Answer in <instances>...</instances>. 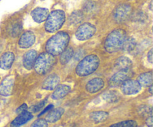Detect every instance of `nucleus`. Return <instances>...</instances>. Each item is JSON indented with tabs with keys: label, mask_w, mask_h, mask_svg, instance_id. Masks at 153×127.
<instances>
[{
	"label": "nucleus",
	"mask_w": 153,
	"mask_h": 127,
	"mask_svg": "<svg viewBox=\"0 0 153 127\" xmlns=\"http://www.w3.org/2000/svg\"><path fill=\"white\" fill-rule=\"evenodd\" d=\"M70 42V36L65 31H60L50 38L46 44L47 53L55 56L59 55L67 48Z\"/></svg>",
	"instance_id": "nucleus-1"
},
{
	"label": "nucleus",
	"mask_w": 153,
	"mask_h": 127,
	"mask_svg": "<svg viewBox=\"0 0 153 127\" xmlns=\"http://www.w3.org/2000/svg\"><path fill=\"white\" fill-rule=\"evenodd\" d=\"M100 60L96 55L90 54L79 62L76 69V73L79 77H85L93 73L99 65Z\"/></svg>",
	"instance_id": "nucleus-2"
},
{
	"label": "nucleus",
	"mask_w": 153,
	"mask_h": 127,
	"mask_svg": "<svg viewBox=\"0 0 153 127\" xmlns=\"http://www.w3.org/2000/svg\"><path fill=\"white\" fill-rule=\"evenodd\" d=\"M126 31L116 29L108 35L105 41V49L109 53H114L121 49L122 43L126 37Z\"/></svg>",
	"instance_id": "nucleus-3"
},
{
	"label": "nucleus",
	"mask_w": 153,
	"mask_h": 127,
	"mask_svg": "<svg viewBox=\"0 0 153 127\" xmlns=\"http://www.w3.org/2000/svg\"><path fill=\"white\" fill-rule=\"evenodd\" d=\"M65 13L61 10H55L49 14L46 23L45 30L47 32L53 33L58 31L65 22Z\"/></svg>",
	"instance_id": "nucleus-4"
},
{
	"label": "nucleus",
	"mask_w": 153,
	"mask_h": 127,
	"mask_svg": "<svg viewBox=\"0 0 153 127\" xmlns=\"http://www.w3.org/2000/svg\"><path fill=\"white\" fill-rule=\"evenodd\" d=\"M55 60L53 55L43 52L37 57L34 64L35 71L39 74H45L49 72L55 64Z\"/></svg>",
	"instance_id": "nucleus-5"
},
{
	"label": "nucleus",
	"mask_w": 153,
	"mask_h": 127,
	"mask_svg": "<svg viewBox=\"0 0 153 127\" xmlns=\"http://www.w3.org/2000/svg\"><path fill=\"white\" fill-rule=\"evenodd\" d=\"M96 29L90 23H84L78 27L76 31V37L80 41H85L92 37L96 33Z\"/></svg>",
	"instance_id": "nucleus-6"
},
{
	"label": "nucleus",
	"mask_w": 153,
	"mask_h": 127,
	"mask_svg": "<svg viewBox=\"0 0 153 127\" xmlns=\"http://www.w3.org/2000/svg\"><path fill=\"white\" fill-rule=\"evenodd\" d=\"M131 13V6L128 4H121L118 5L113 12V17L117 23L126 21Z\"/></svg>",
	"instance_id": "nucleus-7"
},
{
	"label": "nucleus",
	"mask_w": 153,
	"mask_h": 127,
	"mask_svg": "<svg viewBox=\"0 0 153 127\" xmlns=\"http://www.w3.org/2000/svg\"><path fill=\"white\" fill-rule=\"evenodd\" d=\"M142 86L138 80H127L121 85V91L126 95H136L141 91Z\"/></svg>",
	"instance_id": "nucleus-8"
},
{
	"label": "nucleus",
	"mask_w": 153,
	"mask_h": 127,
	"mask_svg": "<svg viewBox=\"0 0 153 127\" xmlns=\"http://www.w3.org/2000/svg\"><path fill=\"white\" fill-rule=\"evenodd\" d=\"M14 86V76H8L0 83V95L8 97L11 95Z\"/></svg>",
	"instance_id": "nucleus-9"
},
{
	"label": "nucleus",
	"mask_w": 153,
	"mask_h": 127,
	"mask_svg": "<svg viewBox=\"0 0 153 127\" xmlns=\"http://www.w3.org/2000/svg\"><path fill=\"white\" fill-rule=\"evenodd\" d=\"M35 35L30 31H26L22 34L19 40V46L22 48H29L34 45Z\"/></svg>",
	"instance_id": "nucleus-10"
},
{
	"label": "nucleus",
	"mask_w": 153,
	"mask_h": 127,
	"mask_svg": "<svg viewBox=\"0 0 153 127\" xmlns=\"http://www.w3.org/2000/svg\"><path fill=\"white\" fill-rule=\"evenodd\" d=\"M104 85H105V82L103 80L99 77H96V78H93L91 80H90L87 83L86 90L89 93L93 94V93H96L100 91L104 87Z\"/></svg>",
	"instance_id": "nucleus-11"
},
{
	"label": "nucleus",
	"mask_w": 153,
	"mask_h": 127,
	"mask_svg": "<svg viewBox=\"0 0 153 127\" xmlns=\"http://www.w3.org/2000/svg\"><path fill=\"white\" fill-rule=\"evenodd\" d=\"M14 61V54L12 52H5L0 57V69L8 70L11 68Z\"/></svg>",
	"instance_id": "nucleus-12"
},
{
	"label": "nucleus",
	"mask_w": 153,
	"mask_h": 127,
	"mask_svg": "<svg viewBox=\"0 0 153 127\" xmlns=\"http://www.w3.org/2000/svg\"><path fill=\"white\" fill-rule=\"evenodd\" d=\"M31 17L38 23H41L46 21L49 15L48 9L44 8H36L31 11Z\"/></svg>",
	"instance_id": "nucleus-13"
},
{
	"label": "nucleus",
	"mask_w": 153,
	"mask_h": 127,
	"mask_svg": "<svg viewBox=\"0 0 153 127\" xmlns=\"http://www.w3.org/2000/svg\"><path fill=\"white\" fill-rule=\"evenodd\" d=\"M37 57H38V53L35 50H30L26 52L23 56L22 59V62L23 65L28 70H31L34 67L35 60H36Z\"/></svg>",
	"instance_id": "nucleus-14"
},
{
	"label": "nucleus",
	"mask_w": 153,
	"mask_h": 127,
	"mask_svg": "<svg viewBox=\"0 0 153 127\" xmlns=\"http://www.w3.org/2000/svg\"><path fill=\"white\" fill-rule=\"evenodd\" d=\"M129 71H119L118 72L112 76L110 79V83L111 86H117L122 85L124 82L129 80Z\"/></svg>",
	"instance_id": "nucleus-15"
},
{
	"label": "nucleus",
	"mask_w": 153,
	"mask_h": 127,
	"mask_svg": "<svg viewBox=\"0 0 153 127\" xmlns=\"http://www.w3.org/2000/svg\"><path fill=\"white\" fill-rule=\"evenodd\" d=\"M32 118V114L25 111V112L19 114V116H17V117L13 120L12 122H11V124H10V126L12 127L21 126L24 125L25 124L29 122V121L30 120H31Z\"/></svg>",
	"instance_id": "nucleus-16"
},
{
	"label": "nucleus",
	"mask_w": 153,
	"mask_h": 127,
	"mask_svg": "<svg viewBox=\"0 0 153 127\" xmlns=\"http://www.w3.org/2000/svg\"><path fill=\"white\" fill-rule=\"evenodd\" d=\"M60 82V77L57 74H51L43 81L42 88L46 90H53Z\"/></svg>",
	"instance_id": "nucleus-17"
},
{
	"label": "nucleus",
	"mask_w": 153,
	"mask_h": 127,
	"mask_svg": "<svg viewBox=\"0 0 153 127\" xmlns=\"http://www.w3.org/2000/svg\"><path fill=\"white\" fill-rule=\"evenodd\" d=\"M131 66H132L131 60L125 56L119 57L115 61V67L119 71H128L131 69Z\"/></svg>",
	"instance_id": "nucleus-18"
},
{
	"label": "nucleus",
	"mask_w": 153,
	"mask_h": 127,
	"mask_svg": "<svg viewBox=\"0 0 153 127\" xmlns=\"http://www.w3.org/2000/svg\"><path fill=\"white\" fill-rule=\"evenodd\" d=\"M70 91V87L67 85H59L55 89L52 93V98L54 100H60L67 96Z\"/></svg>",
	"instance_id": "nucleus-19"
},
{
	"label": "nucleus",
	"mask_w": 153,
	"mask_h": 127,
	"mask_svg": "<svg viewBox=\"0 0 153 127\" xmlns=\"http://www.w3.org/2000/svg\"><path fill=\"white\" fill-rule=\"evenodd\" d=\"M64 112V108H57L55 109L52 110L48 115H47L46 119L47 122L49 123H55L57 122L58 120H60L61 116L63 115Z\"/></svg>",
	"instance_id": "nucleus-20"
},
{
	"label": "nucleus",
	"mask_w": 153,
	"mask_h": 127,
	"mask_svg": "<svg viewBox=\"0 0 153 127\" xmlns=\"http://www.w3.org/2000/svg\"><path fill=\"white\" fill-rule=\"evenodd\" d=\"M152 73L151 71L150 72H145L143 74H141L138 77V81L139 82L141 86H150L152 85Z\"/></svg>",
	"instance_id": "nucleus-21"
},
{
	"label": "nucleus",
	"mask_w": 153,
	"mask_h": 127,
	"mask_svg": "<svg viewBox=\"0 0 153 127\" xmlns=\"http://www.w3.org/2000/svg\"><path fill=\"white\" fill-rule=\"evenodd\" d=\"M108 117V113L103 111L93 112L90 115V118L95 123L103 122Z\"/></svg>",
	"instance_id": "nucleus-22"
},
{
	"label": "nucleus",
	"mask_w": 153,
	"mask_h": 127,
	"mask_svg": "<svg viewBox=\"0 0 153 127\" xmlns=\"http://www.w3.org/2000/svg\"><path fill=\"white\" fill-rule=\"evenodd\" d=\"M136 47V41L133 37L126 36L123 43H122L121 49L124 51L130 52L133 51Z\"/></svg>",
	"instance_id": "nucleus-23"
},
{
	"label": "nucleus",
	"mask_w": 153,
	"mask_h": 127,
	"mask_svg": "<svg viewBox=\"0 0 153 127\" xmlns=\"http://www.w3.org/2000/svg\"><path fill=\"white\" fill-rule=\"evenodd\" d=\"M74 54V51L72 48H66L64 51L61 54L60 56V62L62 65H65L67 62H70V60L72 59Z\"/></svg>",
	"instance_id": "nucleus-24"
},
{
	"label": "nucleus",
	"mask_w": 153,
	"mask_h": 127,
	"mask_svg": "<svg viewBox=\"0 0 153 127\" xmlns=\"http://www.w3.org/2000/svg\"><path fill=\"white\" fill-rule=\"evenodd\" d=\"M84 19V14L81 10H76L71 14L69 17V23L71 25H76Z\"/></svg>",
	"instance_id": "nucleus-25"
},
{
	"label": "nucleus",
	"mask_w": 153,
	"mask_h": 127,
	"mask_svg": "<svg viewBox=\"0 0 153 127\" xmlns=\"http://www.w3.org/2000/svg\"><path fill=\"white\" fill-rule=\"evenodd\" d=\"M138 126V124L135 120H124V121H121V122L117 123V124H112L109 127H137Z\"/></svg>",
	"instance_id": "nucleus-26"
},
{
	"label": "nucleus",
	"mask_w": 153,
	"mask_h": 127,
	"mask_svg": "<svg viewBox=\"0 0 153 127\" xmlns=\"http://www.w3.org/2000/svg\"><path fill=\"white\" fill-rule=\"evenodd\" d=\"M119 95L118 93L114 91H109L105 92L103 95V97L105 100H106L108 102H115L118 99Z\"/></svg>",
	"instance_id": "nucleus-27"
},
{
	"label": "nucleus",
	"mask_w": 153,
	"mask_h": 127,
	"mask_svg": "<svg viewBox=\"0 0 153 127\" xmlns=\"http://www.w3.org/2000/svg\"><path fill=\"white\" fill-rule=\"evenodd\" d=\"M31 127H48V122L44 119H38L31 124Z\"/></svg>",
	"instance_id": "nucleus-28"
},
{
	"label": "nucleus",
	"mask_w": 153,
	"mask_h": 127,
	"mask_svg": "<svg viewBox=\"0 0 153 127\" xmlns=\"http://www.w3.org/2000/svg\"><path fill=\"white\" fill-rule=\"evenodd\" d=\"M46 103H47V100H42V101L39 102L38 103H37V104H35V106H33L31 108V111L32 112H39L40 110L42 109V108L44 107L45 104H46Z\"/></svg>",
	"instance_id": "nucleus-29"
},
{
	"label": "nucleus",
	"mask_w": 153,
	"mask_h": 127,
	"mask_svg": "<svg viewBox=\"0 0 153 127\" xmlns=\"http://www.w3.org/2000/svg\"><path fill=\"white\" fill-rule=\"evenodd\" d=\"M22 29V27L19 23H17L12 27L11 29V34L13 36H17L20 34L21 31Z\"/></svg>",
	"instance_id": "nucleus-30"
},
{
	"label": "nucleus",
	"mask_w": 153,
	"mask_h": 127,
	"mask_svg": "<svg viewBox=\"0 0 153 127\" xmlns=\"http://www.w3.org/2000/svg\"><path fill=\"white\" fill-rule=\"evenodd\" d=\"M84 10H86L87 12H88V11H90V10H93V9L95 8L94 4H93V2H88V3H87L86 5H84Z\"/></svg>",
	"instance_id": "nucleus-31"
},
{
	"label": "nucleus",
	"mask_w": 153,
	"mask_h": 127,
	"mask_svg": "<svg viewBox=\"0 0 153 127\" xmlns=\"http://www.w3.org/2000/svg\"><path fill=\"white\" fill-rule=\"evenodd\" d=\"M27 108H28L27 105H26V103H24V104H22V106H19V108L17 109L16 112H17V114H20V113H22V112L26 111V109H27Z\"/></svg>",
	"instance_id": "nucleus-32"
},
{
	"label": "nucleus",
	"mask_w": 153,
	"mask_h": 127,
	"mask_svg": "<svg viewBox=\"0 0 153 127\" xmlns=\"http://www.w3.org/2000/svg\"><path fill=\"white\" fill-rule=\"evenodd\" d=\"M52 108H53V105H52V104L49 105L48 106L46 107V108H45L44 109H43V111H42L41 113H40L39 115H38V117H40V116H42V115H44V114L46 113V112H48V111H49L50 109H52Z\"/></svg>",
	"instance_id": "nucleus-33"
},
{
	"label": "nucleus",
	"mask_w": 153,
	"mask_h": 127,
	"mask_svg": "<svg viewBox=\"0 0 153 127\" xmlns=\"http://www.w3.org/2000/svg\"><path fill=\"white\" fill-rule=\"evenodd\" d=\"M147 59H148V60L150 61V62H152V60H153V51L152 49H151V50L149 51L148 54H147Z\"/></svg>",
	"instance_id": "nucleus-34"
},
{
	"label": "nucleus",
	"mask_w": 153,
	"mask_h": 127,
	"mask_svg": "<svg viewBox=\"0 0 153 127\" xmlns=\"http://www.w3.org/2000/svg\"><path fill=\"white\" fill-rule=\"evenodd\" d=\"M146 124L148 125L149 127H152V115L146 120Z\"/></svg>",
	"instance_id": "nucleus-35"
},
{
	"label": "nucleus",
	"mask_w": 153,
	"mask_h": 127,
	"mask_svg": "<svg viewBox=\"0 0 153 127\" xmlns=\"http://www.w3.org/2000/svg\"><path fill=\"white\" fill-rule=\"evenodd\" d=\"M150 92L152 94V85L150 86Z\"/></svg>",
	"instance_id": "nucleus-36"
}]
</instances>
